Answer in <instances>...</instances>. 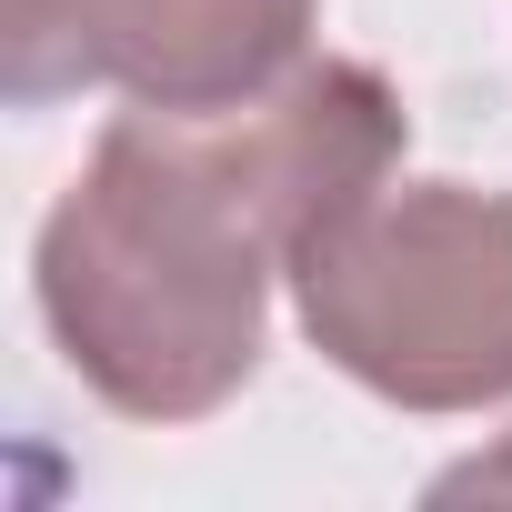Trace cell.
I'll return each mask as SVG.
<instances>
[{
    "label": "cell",
    "instance_id": "1",
    "mask_svg": "<svg viewBox=\"0 0 512 512\" xmlns=\"http://www.w3.org/2000/svg\"><path fill=\"white\" fill-rule=\"evenodd\" d=\"M402 91L352 51L221 101H121L31 231V312L61 372L121 422H211L262 382L272 282L322 211L392 181Z\"/></svg>",
    "mask_w": 512,
    "mask_h": 512
},
{
    "label": "cell",
    "instance_id": "2",
    "mask_svg": "<svg viewBox=\"0 0 512 512\" xmlns=\"http://www.w3.org/2000/svg\"><path fill=\"white\" fill-rule=\"evenodd\" d=\"M282 282L352 392L432 422L512 402V191L392 171L302 231Z\"/></svg>",
    "mask_w": 512,
    "mask_h": 512
},
{
    "label": "cell",
    "instance_id": "3",
    "mask_svg": "<svg viewBox=\"0 0 512 512\" xmlns=\"http://www.w3.org/2000/svg\"><path fill=\"white\" fill-rule=\"evenodd\" d=\"M322 0H0V91L51 111L71 91L221 101L312 51Z\"/></svg>",
    "mask_w": 512,
    "mask_h": 512
},
{
    "label": "cell",
    "instance_id": "4",
    "mask_svg": "<svg viewBox=\"0 0 512 512\" xmlns=\"http://www.w3.org/2000/svg\"><path fill=\"white\" fill-rule=\"evenodd\" d=\"M432 502H512V432H492L482 452L432 472Z\"/></svg>",
    "mask_w": 512,
    "mask_h": 512
}]
</instances>
